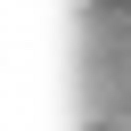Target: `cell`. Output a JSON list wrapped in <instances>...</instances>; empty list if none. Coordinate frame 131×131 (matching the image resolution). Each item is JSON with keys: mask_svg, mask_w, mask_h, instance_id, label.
Listing matches in <instances>:
<instances>
[{"mask_svg": "<svg viewBox=\"0 0 131 131\" xmlns=\"http://www.w3.org/2000/svg\"><path fill=\"white\" fill-rule=\"evenodd\" d=\"M123 8H131V0H123Z\"/></svg>", "mask_w": 131, "mask_h": 131, "instance_id": "2", "label": "cell"}, {"mask_svg": "<svg viewBox=\"0 0 131 131\" xmlns=\"http://www.w3.org/2000/svg\"><path fill=\"white\" fill-rule=\"evenodd\" d=\"M74 8H90V0H74Z\"/></svg>", "mask_w": 131, "mask_h": 131, "instance_id": "1", "label": "cell"}]
</instances>
